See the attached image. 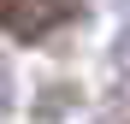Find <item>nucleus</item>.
Wrapping results in <instances>:
<instances>
[{
    "mask_svg": "<svg viewBox=\"0 0 130 124\" xmlns=\"http://www.w3.org/2000/svg\"><path fill=\"white\" fill-rule=\"evenodd\" d=\"M71 18V0H0V30L18 41H41Z\"/></svg>",
    "mask_w": 130,
    "mask_h": 124,
    "instance_id": "f257e3e1",
    "label": "nucleus"
},
{
    "mask_svg": "<svg viewBox=\"0 0 130 124\" xmlns=\"http://www.w3.org/2000/svg\"><path fill=\"white\" fill-rule=\"evenodd\" d=\"M0 100H6V77H0Z\"/></svg>",
    "mask_w": 130,
    "mask_h": 124,
    "instance_id": "f03ea898",
    "label": "nucleus"
}]
</instances>
